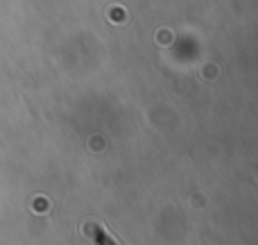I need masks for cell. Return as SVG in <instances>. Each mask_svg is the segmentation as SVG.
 I'll return each mask as SVG.
<instances>
[{
	"label": "cell",
	"instance_id": "6da1fadb",
	"mask_svg": "<svg viewBox=\"0 0 258 245\" xmlns=\"http://www.w3.org/2000/svg\"><path fill=\"white\" fill-rule=\"evenodd\" d=\"M84 234H86V236H89L95 245H118L111 236H109L107 232H104L102 227H100L98 223H86V225H84Z\"/></svg>",
	"mask_w": 258,
	"mask_h": 245
}]
</instances>
